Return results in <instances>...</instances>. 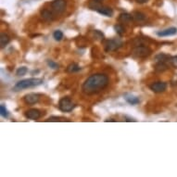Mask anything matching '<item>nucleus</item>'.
Here are the masks:
<instances>
[{
    "instance_id": "nucleus-1",
    "label": "nucleus",
    "mask_w": 177,
    "mask_h": 177,
    "mask_svg": "<svg viewBox=\"0 0 177 177\" xmlns=\"http://www.w3.org/2000/svg\"><path fill=\"white\" fill-rule=\"evenodd\" d=\"M109 77L105 73H94L84 81L82 90L86 95H95L101 92L109 84Z\"/></svg>"
},
{
    "instance_id": "nucleus-2",
    "label": "nucleus",
    "mask_w": 177,
    "mask_h": 177,
    "mask_svg": "<svg viewBox=\"0 0 177 177\" xmlns=\"http://www.w3.org/2000/svg\"><path fill=\"white\" fill-rule=\"evenodd\" d=\"M43 83V80L40 78H29V79H24L19 81L13 87L14 91H20L23 89H28L32 87H36L40 84Z\"/></svg>"
},
{
    "instance_id": "nucleus-3",
    "label": "nucleus",
    "mask_w": 177,
    "mask_h": 177,
    "mask_svg": "<svg viewBox=\"0 0 177 177\" xmlns=\"http://www.w3.org/2000/svg\"><path fill=\"white\" fill-rule=\"evenodd\" d=\"M74 108H75V104L68 96L62 97L59 102V109L63 112H70Z\"/></svg>"
},
{
    "instance_id": "nucleus-4",
    "label": "nucleus",
    "mask_w": 177,
    "mask_h": 177,
    "mask_svg": "<svg viewBox=\"0 0 177 177\" xmlns=\"http://www.w3.org/2000/svg\"><path fill=\"white\" fill-rule=\"evenodd\" d=\"M122 46H123V42H122L121 39L114 38V39L107 40L105 43V51H107V52L115 51L121 47Z\"/></svg>"
},
{
    "instance_id": "nucleus-5",
    "label": "nucleus",
    "mask_w": 177,
    "mask_h": 177,
    "mask_svg": "<svg viewBox=\"0 0 177 177\" xmlns=\"http://www.w3.org/2000/svg\"><path fill=\"white\" fill-rule=\"evenodd\" d=\"M151 54V49L147 46H138L133 48V55L136 58H147Z\"/></svg>"
},
{
    "instance_id": "nucleus-6",
    "label": "nucleus",
    "mask_w": 177,
    "mask_h": 177,
    "mask_svg": "<svg viewBox=\"0 0 177 177\" xmlns=\"http://www.w3.org/2000/svg\"><path fill=\"white\" fill-rule=\"evenodd\" d=\"M66 0H54L51 3V8L57 14H61L66 9Z\"/></svg>"
},
{
    "instance_id": "nucleus-7",
    "label": "nucleus",
    "mask_w": 177,
    "mask_h": 177,
    "mask_svg": "<svg viewBox=\"0 0 177 177\" xmlns=\"http://www.w3.org/2000/svg\"><path fill=\"white\" fill-rule=\"evenodd\" d=\"M150 90H152L154 93H161L164 92L167 88V83L164 82H155L149 86Z\"/></svg>"
},
{
    "instance_id": "nucleus-8",
    "label": "nucleus",
    "mask_w": 177,
    "mask_h": 177,
    "mask_svg": "<svg viewBox=\"0 0 177 177\" xmlns=\"http://www.w3.org/2000/svg\"><path fill=\"white\" fill-rule=\"evenodd\" d=\"M40 95L39 94H35V93H29L24 96L23 99L25 101V103L29 104V105H33L35 103L39 102L40 100Z\"/></svg>"
},
{
    "instance_id": "nucleus-9",
    "label": "nucleus",
    "mask_w": 177,
    "mask_h": 177,
    "mask_svg": "<svg viewBox=\"0 0 177 177\" xmlns=\"http://www.w3.org/2000/svg\"><path fill=\"white\" fill-rule=\"evenodd\" d=\"M24 115L26 118L30 119V120H38L40 117H41V111L39 110H36V109H31V110H28L25 111Z\"/></svg>"
},
{
    "instance_id": "nucleus-10",
    "label": "nucleus",
    "mask_w": 177,
    "mask_h": 177,
    "mask_svg": "<svg viewBox=\"0 0 177 177\" xmlns=\"http://www.w3.org/2000/svg\"><path fill=\"white\" fill-rule=\"evenodd\" d=\"M177 33V28L175 27H171V28H168V29L165 30H162L157 33L158 36L160 37H165V36H172V35H174Z\"/></svg>"
},
{
    "instance_id": "nucleus-11",
    "label": "nucleus",
    "mask_w": 177,
    "mask_h": 177,
    "mask_svg": "<svg viewBox=\"0 0 177 177\" xmlns=\"http://www.w3.org/2000/svg\"><path fill=\"white\" fill-rule=\"evenodd\" d=\"M97 12L101 14V15H104V16H107V17H112L113 15V10L111 8H110V7H103L101 6L99 9H98Z\"/></svg>"
},
{
    "instance_id": "nucleus-12",
    "label": "nucleus",
    "mask_w": 177,
    "mask_h": 177,
    "mask_svg": "<svg viewBox=\"0 0 177 177\" xmlns=\"http://www.w3.org/2000/svg\"><path fill=\"white\" fill-rule=\"evenodd\" d=\"M41 17L44 20H46V22H52V20H54L53 13L48 9L41 10Z\"/></svg>"
},
{
    "instance_id": "nucleus-13",
    "label": "nucleus",
    "mask_w": 177,
    "mask_h": 177,
    "mask_svg": "<svg viewBox=\"0 0 177 177\" xmlns=\"http://www.w3.org/2000/svg\"><path fill=\"white\" fill-rule=\"evenodd\" d=\"M119 20L123 23H128V22H131L132 20H133V18L132 14L122 13V14H120V16H119Z\"/></svg>"
},
{
    "instance_id": "nucleus-14",
    "label": "nucleus",
    "mask_w": 177,
    "mask_h": 177,
    "mask_svg": "<svg viewBox=\"0 0 177 177\" xmlns=\"http://www.w3.org/2000/svg\"><path fill=\"white\" fill-rule=\"evenodd\" d=\"M168 65L165 63V61H158L157 64L155 65V70L158 73H162L168 70Z\"/></svg>"
},
{
    "instance_id": "nucleus-15",
    "label": "nucleus",
    "mask_w": 177,
    "mask_h": 177,
    "mask_svg": "<svg viewBox=\"0 0 177 177\" xmlns=\"http://www.w3.org/2000/svg\"><path fill=\"white\" fill-rule=\"evenodd\" d=\"M124 98L130 105H136L140 102L139 98L137 96H132V95H126L124 96Z\"/></svg>"
},
{
    "instance_id": "nucleus-16",
    "label": "nucleus",
    "mask_w": 177,
    "mask_h": 177,
    "mask_svg": "<svg viewBox=\"0 0 177 177\" xmlns=\"http://www.w3.org/2000/svg\"><path fill=\"white\" fill-rule=\"evenodd\" d=\"M9 42H10V38L9 35L6 33H2L1 36H0V46H1V48H4Z\"/></svg>"
},
{
    "instance_id": "nucleus-17",
    "label": "nucleus",
    "mask_w": 177,
    "mask_h": 177,
    "mask_svg": "<svg viewBox=\"0 0 177 177\" xmlns=\"http://www.w3.org/2000/svg\"><path fill=\"white\" fill-rule=\"evenodd\" d=\"M133 20H136V22H144V20H146V15L144 13H141V12H138V11H136V12H133Z\"/></svg>"
},
{
    "instance_id": "nucleus-18",
    "label": "nucleus",
    "mask_w": 177,
    "mask_h": 177,
    "mask_svg": "<svg viewBox=\"0 0 177 177\" xmlns=\"http://www.w3.org/2000/svg\"><path fill=\"white\" fill-rule=\"evenodd\" d=\"M81 67L77 64V63H72V64H70L68 67H67V73H77L81 70Z\"/></svg>"
},
{
    "instance_id": "nucleus-19",
    "label": "nucleus",
    "mask_w": 177,
    "mask_h": 177,
    "mask_svg": "<svg viewBox=\"0 0 177 177\" xmlns=\"http://www.w3.org/2000/svg\"><path fill=\"white\" fill-rule=\"evenodd\" d=\"M100 7H101L100 2L96 1V0H91V1L89 2V8L91 9H93V10H96L97 11Z\"/></svg>"
},
{
    "instance_id": "nucleus-20",
    "label": "nucleus",
    "mask_w": 177,
    "mask_h": 177,
    "mask_svg": "<svg viewBox=\"0 0 177 177\" xmlns=\"http://www.w3.org/2000/svg\"><path fill=\"white\" fill-rule=\"evenodd\" d=\"M46 122H70L68 119L66 118H63V117H57V116H52V117H49Z\"/></svg>"
},
{
    "instance_id": "nucleus-21",
    "label": "nucleus",
    "mask_w": 177,
    "mask_h": 177,
    "mask_svg": "<svg viewBox=\"0 0 177 177\" xmlns=\"http://www.w3.org/2000/svg\"><path fill=\"white\" fill-rule=\"evenodd\" d=\"M114 29L116 31V33L120 35V36H123V35L124 34V28L123 25L121 24H116L114 26Z\"/></svg>"
},
{
    "instance_id": "nucleus-22",
    "label": "nucleus",
    "mask_w": 177,
    "mask_h": 177,
    "mask_svg": "<svg viewBox=\"0 0 177 177\" xmlns=\"http://www.w3.org/2000/svg\"><path fill=\"white\" fill-rule=\"evenodd\" d=\"M28 73V69L26 67H20L17 70H16V75L17 76H23Z\"/></svg>"
},
{
    "instance_id": "nucleus-23",
    "label": "nucleus",
    "mask_w": 177,
    "mask_h": 177,
    "mask_svg": "<svg viewBox=\"0 0 177 177\" xmlns=\"http://www.w3.org/2000/svg\"><path fill=\"white\" fill-rule=\"evenodd\" d=\"M53 37L56 41H60L63 38V33L60 30H57L53 33Z\"/></svg>"
},
{
    "instance_id": "nucleus-24",
    "label": "nucleus",
    "mask_w": 177,
    "mask_h": 177,
    "mask_svg": "<svg viewBox=\"0 0 177 177\" xmlns=\"http://www.w3.org/2000/svg\"><path fill=\"white\" fill-rule=\"evenodd\" d=\"M0 113H1V116L4 117V118H8L9 117V112H8V110H7L6 107L3 104L0 106Z\"/></svg>"
},
{
    "instance_id": "nucleus-25",
    "label": "nucleus",
    "mask_w": 177,
    "mask_h": 177,
    "mask_svg": "<svg viewBox=\"0 0 177 177\" xmlns=\"http://www.w3.org/2000/svg\"><path fill=\"white\" fill-rule=\"evenodd\" d=\"M167 59H169V57L165 54H160L156 56V60L157 61H166Z\"/></svg>"
},
{
    "instance_id": "nucleus-26",
    "label": "nucleus",
    "mask_w": 177,
    "mask_h": 177,
    "mask_svg": "<svg viewBox=\"0 0 177 177\" xmlns=\"http://www.w3.org/2000/svg\"><path fill=\"white\" fill-rule=\"evenodd\" d=\"M46 62H47V65H48L49 67H50V68H52V69H54V70L59 69V64H58V63H56L55 61L48 59Z\"/></svg>"
},
{
    "instance_id": "nucleus-27",
    "label": "nucleus",
    "mask_w": 177,
    "mask_h": 177,
    "mask_svg": "<svg viewBox=\"0 0 177 177\" xmlns=\"http://www.w3.org/2000/svg\"><path fill=\"white\" fill-rule=\"evenodd\" d=\"M94 34H95V36L97 39H99V40H103L104 39V34L101 32H99V31H97V30L94 31Z\"/></svg>"
},
{
    "instance_id": "nucleus-28",
    "label": "nucleus",
    "mask_w": 177,
    "mask_h": 177,
    "mask_svg": "<svg viewBox=\"0 0 177 177\" xmlns=\"http://www.w3.org/2000/svg\"><path fill=\"white\" fill-rule=\"evenodd\" d=\"M170 61H171V64H172L173 67L177 68V56L171 58V60H170Z\"/></svg>"
},
{
    "instance_id": "nucleus-29",
    "label": "nucleus",
    "mask_w": 177,
    "mask_h": 177,
    "mask_svg": "<svg viewBox=\"0 0 177 177\" xmlns=\"http://www.w3.org/2000/svg\"><path fill=\"white\" fill-rule=\"evenodd\" d=\"M136 1L137 3H139V4H143V3H146V2H147L148 0H136Z\"/></svg>"
},
{
    "instance_id": "nucleus-30",
    "label": "nucleus",
    "mask_w": 177,
    "mask_h": 177,
    "mask_svg": "<svg viewBox=\"0 0 177 177\" xmlns=\"http://www.w3.org/2000/svg\"><path fill=\"white\" fill-rule=\"evenodd\" d=\"M105 122H114L115 123L116 121H115V120H113V119H110V120H106Z\"/></svg>"
},
{
    "instance_id": "nucleus-31",
    "label": "nucleus",
    "mask_w": 177,
    "mask_h": 177,
    "mask_svg": "<svg viewBox=\"0 0 177 177\" xmlns=\"http://www.w3.org/2000/svg\"><path fill=\"white\" fill-rule=\"evenodd\" d=\"M96 1H99V2H101V1H103V0H96Z\"/></svg>"
}]
</instances>
